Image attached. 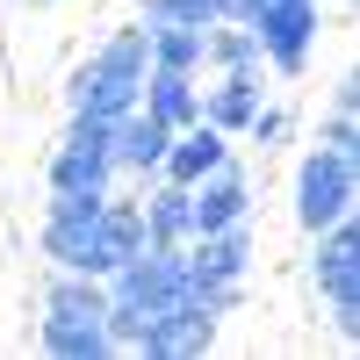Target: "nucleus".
Returning a JSON list of instances; mask_svg holds the SVG:
<instances>
[{"label":"nucleus","mask_w":360,"mask_h":360,"mask_svg":"<svg viewBox=\"0 0 360 360\" xmlns=\"http://www.w3.org/2000/svg\"><path fill=\"white\" fill-rule=\"evenodd\" d=\"M144 65H152L144 22L108 29V37L72 65V79H65V108H86V115H101V123L130 115V108H137V86H144Z\"/></svg>","instance_id":"nucleus-1"},{"label":"nucleus","mask_w":360,"mask_h":360,"mask_svg":"<svg viewBox=\"0 0 360 360\" xmlns=\"http://www.w3.org/2000/svg\"><path fill=\"white\" fill-rule=\"evenodd\" d=\"M310 238H317L310 245V288L324 303V324L346 346H360V224L339 217V224H324Z\"/></svg>","instance_id":"nucleus-2"},{"label":"nucleus","mask_w":360,"mask_h":360,"mask_svg":"<svg viewBox=\"0 0 360 360\" xmlns=\"http://www.w3.org/2000/svg\"><path fill=\"white\" fill-rule=\"evenodd\" d=\"M252 217L245 224H224V231H202L188 238V295L195 303H209L217 317H231L238 303H245V274H252Z\"/></svg>","instance_id":"nucleus-3"},{"label":"nucleus","mask_w":360,"mask_h":360,"mask_svg":"<svg viewBox=\"0 0 360 360\" xmlns=\"http://www.w3.org/2000/svg\"><path fill=\"white\" fill-rule=\"evenodd\" d=\"M353 202H360V159L332 152V144L295 159V224L303 231H324V224L353 217Z\"/></svg>","instance_id":"nucleus-4"},{"label":"nucleus","mask_w":360,"mask_h":360,"mask_svg":"<svg viewBox=\"0 0 360 360\" xmlns=\"http://www.w3.org/2000/svg\"><path fill=\"white\" fill-rule=\"evenodd\" d=\"M252 37H259V65L266 72L303 79L310 58H317V0H259Z\"/></svg>","instance_id":"nucleus-5"},{"label":"nucleus","mask_w":360,"mask_h":360,"mask_svg":"<svg viewBox=\"0 0 360 360\" xmlns=\"http://www.w3.org/2000/svg\"><path fill=\"white\" fill-rule=\"evenodd\" d=\"M217 346V310L195 303V295H180L152 317V332H144V360H202Z\"/></svg>","instance_id":"nucleus-6"},{"label":"nucleus","mask_w":360,"mask_h":360,"mask_svg":"<svg viewBox=\"0 0 360 360\" xmlns=\"http://www.w3.org/2000/svg\"><path fill=\"white\" fill-rule=\"evenodd\" d=\"M166 144H173V130L159 123L152 108H130V115H115V123H108V159H115V173H130L137 188H152V180H159Z\"/></svg>","instance_id":"nucleus-7"},{"label":"nucleus","mask_w":360,"mask_h":360,"mask_svg":"<svg viewBox=\"0 0 360 360\" xmlns=\"http://www.w3.org/2000/svg\"><path fill=\"white\" fill-rule=\"evenodd\" d=\"M144 252V209L130 202V195H115L108 188V202H101V217H94V238H86V274H115L123 259H137Z\"/></svg>","instance_id":"nucleus-8"},{"label":"nucleus","mask_w":360,"mask_h":360,"mask_svg":"<svg viewBox=\"0 0 360 360\" xmlns=\"http://www.w3.org/2000/svg\"><path fill=\"white\" fill-rule=\"evenodd\" d=\"M245 217H252V173L238 159H224L217 173L195 180V238L202 231H224V224H245Z\"/></svg>","instance_id":"nucleus-9"},{"label":"nucleus","mask_w":360,"mask_h":360,"mask_svg":"<svg viewBox=\"0 0 360 360\" xmlns=\"http://www.w3.org/2000/svg\"><path fill=\"white\" fill-rule=\"evenodd\" d=\"M224 159H231V137H224L217 123H202V115H195L188 130H173L166 159H159V180H173V188H195V180H202V173H217Z\"/></svg>","instance_id":"nucleus-10"},{"label":"nucleus","mask_w":360,"mask_h":360,"mask_svg":"<svg viewBox=\"0 0 360 360\" xmlns=\"http://www.w3.org/2000/svg\"><path fill=\"white\" fill-rule=\"evenodd\" d=\"M259 101H266L259 65H245V72H217V79L202 86V123H217L224 137H245V123H252Z\"/></svg>","instance_id":"nucleus-11"},{"label":"nucleus","mask_w":360,"mask_h":360,"mask_svg":"<svg viewBox=\"0 0 360 360\" xmlns=\"http://www.w3.org/2000/svg\"><path fill=\"white\" fill-rule=\"evenodd\" d=\"M137 108H152L166 130H188L202 115V72H173V65H144L137 86Z\"/></svg>","instance_id":"nucleus-12"},{"label":"nucleus","mask_w":360,"mask_h":360,"mask_svg":"<svg viewBox=\"0 0 360 360\" xmlns=\"http://www.w3.org/2000/svg\"><path fill=\"white\" fill-rule=\"evenodd\" d=\"M137 209H144V245H188L195 238V188L152 180V188H137Z\"/></svg>","instance_id":"nucleus-13"},{"label":"nucleus","mask_w":360,"mask_h":360,"mask_svg":"<svg viewBox=\"0 0 360 360\" xmlns=\"http://www.w3.org/2000/svg\"><path fill=\"white\" fill-rule=\"evenodd\" d=\"M37 346H44L51 360H108V353H115V346H108V324H101V317H79V310H44Z\"/></svg>","instance_id":"nucleus-14"},{"label":"nucleus","mask_w":360,"mask_h":360,"mask_svg":"<svg viewBox=\"0 0 360 360\" xmlns=\"http://www.w3.org/2000/svg\"><path fill=\"white\" fill-rule=\"evenodd\" d=\"M44 180H51V195H108L115 180V159L108 152H79V144H58L51 152V166H44Z\"/></svg>","instance_id":"nucleus-15"},{"label":"nucleus","mask_w":360,"mask_h":360,"mask_svg":"<svg viewBox=\"0 0 360 360\" xmlns=\"http://www.w3.org/2000/svg\"><path fill=\"white\" fill-rule=\"evenodd\" d=\"M144 44H152V65L202 72V29L195 22H144Z\"/></svg>","instance_id":"nucleus-16"},{"label":"nucleus","mask_w":360,"mask_h":360,"mask_svg":"<svg viewBox=\"0 0 360 360\" xmlns=\"http://www.w3.org/2000/svg\"><path fill=\"white\" fill-rule=\"evenodd\" d=\"M137 22H195V29H209L217 22V0H137Z\"/></svg>","instance_id":"nucleus-17"},{"label":"nucleus","mask_w":360,"mask_h":360,"mask_svg":"<svg viewBox=\"0 0 360 360\" xmlns=\"http://www.w3.org/2000/svg\"><path fill=\"white\" fill-rule=\"evenodd\" d=\"M245 137L259 144V152H281V144H288V108H252V123H245Z\"/></svg>","instance_id":"nucleus-18"},{"label":"nucleus","mask_w":360,"mask_h":360,"mask_svg":"<svg viewBox=\"0 0 360 360\" xmlns=\"http://www.w3.org/2000/svg\"><path fill=\"white\" fill-rule=\"evenodd\" d=\"M317 144H332V152L360 159V130H353V108H332V115H324V137H317Z\"/></svg>","instance_id":"nucleus-19"},{"label":"nucleus","mask_w":360,"mask_h":360,"mask_svg":"<svg viewBox=\"0 0 360 360\" xmlns=\"http://www.w3.org/2000/svg\"><path fill=\"white\" fill-rule=\"evenodd\" d=\"M332 108H360V79H353V72L332 79Z\"/></svg>","instance_id":"nucleus-20"},{"label":"nucleus","mask_w":360,"mask_h":360,"mask_svg":"<svg viewBox=\"0 0 360 360\" xmlns=\"http://www.w3.org/2000/svg\"><path fill=\"white\" fill-rule=\"evenodd\" d=\"M29 8H44V0H29Z\"/></svg>","instance_id":"nucleus-21"},{"label":"nucleus","mask_w":360,"mask_h":360,"mask_svg":"<svg viewBox=\"0 0 360 360\" xmlns=\"http://www.w3.org/2000/svg\"><path fill=\"white\" fill-rule=\"evenodd\" d=\"M339 8H353V0H339Z\"/></svg>","instance_id":"nucleus-22"}]
</instances>
